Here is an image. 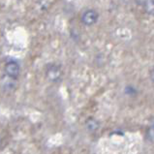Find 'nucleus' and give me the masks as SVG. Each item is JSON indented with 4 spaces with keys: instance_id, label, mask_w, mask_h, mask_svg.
<instances>
[{
    "instance_id": "nucleus-4",
    "label": "nucleus",
    "mask_w": 154,
    "mask_h": 154,
    "mask_svg": "<svg viewBox=\"0 0 154 154\" xmlns=\"http://www.w3.org/2000/svg\"><path fill=\"white\" fill-rule=\"evenodd\" d=\"M86 128L91 132L96 131L99 128V123L95 119H92L91 118V119H88L86 121Z\"/></svg>"
},
{
    "instance_id": "nucleus-3",
    "label": "nucleus",
    "mask_w": 154,
    "mask_h": 154,
    "mask_svg": "<svg viewBox=\"0 0 154 154\" xmlns=\"http://www.w3.org/2000/svg\"><path fill=\"white\" fill-rule=\"evenodd\" d=\"M98 17V13L95 10H86L82 16V23L87 26L93 25L97 21Z\"/></svg>"
},
{
    "instance_id": "nucleus-6",
    "label": "nucleus",
    "mask_w": 154,
    "mask_h": 154,
    "mask_svg": "<svg viewBox=\"0 0 154 154\" xmlns=\"http://www.w3.org/2000/svg\"><path fill=\"white\" fill-rule=\"evenodd\" d=\"M144 4H146V11L149 15H154V1H146Z\"/></svg>"
},
{
    "instance_id": "nucleus-5",
    "label": "nucleus",
    "mask_w": 154,
    "mask_h": 154,
    "mask_svg": "<svg viewBox=\"0 0 154 154\" xmlns=\"http://www.w3.org/2000/svg\"><path fill=\"white\" fill-rule=\"evenodd\" d=\"M146 138L150 143H154V119L151 122V126L149 127L146 133Z\"/></svg>"
},
{
    "instance_id": "nucleus-7",
    "label": "nucleus",
    "mask_w": 154,
    "mask_h": 154,
    "mask_svg": "<svg viewBox=\"0 0 154 154\" xmlns=\"http://www.w3.org/2000/svg\"><path fill=\"white\" fill-rule=\"evenodd\" d=\"M150 78H151V80L154 82V69H152L150 71Z\"/></svg>"
},
{
    "instance_id": "nucleus-2",
    "label": "nucleus",
    "mask_w": 154,
    "mask_h": 154,
    "mask_svg": "<svg viewBox=\"0 0 154 154\" xmlns=\"http://www.w3.org/2000/svg\"><path fill=\"white\" fill-rule=\"evenodd\" d=\"M4 71H5L6 75L9 78L17 79L20 76V66L17 61H14V60L8 61V62L5 64V67H4Z\"/></svg>"
},
{
    "instance_id": "nucleus-1",
    "label": "nucleus",
    "mask_w": 154,
    "mask_h": 154,
    "mask_svg": "<svg viewBox=\"0 0 154 154\" xmlns=\"http://www.w3.org/2000/svg\"><path fill=\"white\" fill-rule=\"evenodd\" d=\"M46 77L51 82H57L62 78V70L56 64H50L46 69Z\"/></svg>"
}]
</instances>
